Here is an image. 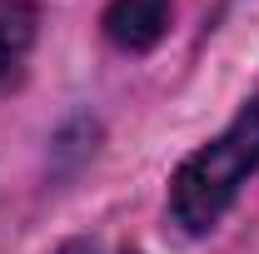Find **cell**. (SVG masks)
I'll use <instances>...</instances> for the list:
<instances>
[{
    "mask_svg": "<svg viewBox=\"0 0 259 254\" xmlns=\"http://www.w3.org/2000/svg\"><path fill=\"white\" fill-rule=\"evenodd\" d=\"M259 170V90L209 145H199L169 180V215L185 234H209L234 204L239 185Z\"/></svg>",
    "mask_w": 259,
    "mask_h": 254,
    "instance_id": "6da1fadb",
    "label": "cell"
},
{
    "mask_svg": "<svg viewBox=\"0 0 259 254\" xmlns=\"http://www.w3.org/2000/svg\"><path fill=\"white\" fill-rule=\"evenodd\" d=\"M175 20V0H110L105 5V35L115 50L145 55L155 50Z\"/></svg>",
    "mask_w": 259,
    "mask_h": 254,
    "instance_id": "7a4b0ae2",
    "label": "cell"
},
{
    "mask_svg": "<svg viewBox=\"0 0 259 254\" xmlns=\"http://www.w3.org/2000/svg\"><path fill=\"white\" fill-rule=\"evenodd\" d=\"M30 45H35V5L30 0H0V90L15 80Z\"/></svg>",
    "mask_w": 259,
    "mask_h": 254,
    "instance_id": "3957f363",
    "label": "cell"
},
{
    "mask_svg": "<svg viewBox=\"0 0 259 254\" xmlns=\"http://www.w3.org/2000/svg\"><path fill=\"white\" fill-rule=\"evenodd\" d=\"M55 254H100V244H90V239H70V244H60Z\"/></svg>",
    "mask_w": 259,
    "mask_h": 254,
    "instance_id": "277c9868",
    "label": "cell"
}]
</instances>
